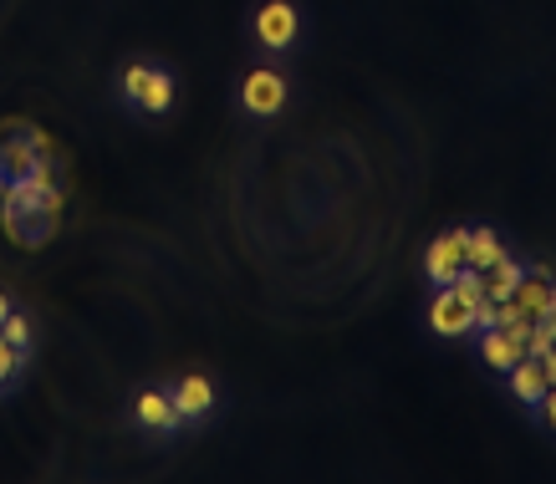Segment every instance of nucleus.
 <instances>
[{"instance_id":"nucleus-4","label":"nucleus","mask_w":556,"mask_h":484,"mask_svg":"<svg viewBox=\"0 0 556 484\" xmlns=\"http://www.w3.org/2000/svg\"><path fill=\"white\" fill-rule=\"evenodd\" d=\"M291 98H296V87L281 62H255L236 82V107L245 123H276L291 107Z\"/></svg>"},{"instance_id":"nucleus-5","label":"nucleus","mask_w":556,"mask_h":484,"mask_svg":"<svg viewBox=\"0 0 556 484\" xmlns=\"http://www.w3.org/2000/svg\"><path fill=\"white\" fill-rule=\"evenodd\" d=\"M128 423H134L149 444H174V438L185 434V418H179V408H174L164 383L138 387L134 398H128Z\"/></svg>"},{"instance_id":"nucleus-7","label":"nucleus","mask_w":556,"mask_h":484,"mask_svg":"<svg viewBox=\"0 0 556 484\" xmlns=\"http://www.w3.org/2000/svg\"><path fill=\"white\" fill-rule=\"evenodd\" d=\"M526 336H531V321H526V327H506V321H490V327H480V332H475L470 342H465V347H470L475 357H480V368L501 378V372H510V368H516V362L526 357V352H531V347H526Z\"/></svg>"},{"instance_id":"nucleus-12","label":"nucleus","mask_w":556,"mask_h":484,"mask_svg":"<svg viewBox=\"0 0 556 484\" xmlns=\"http://www.w3.org/2000/svg\"><path fill=\"white\" fill-rule=\"evenodd\" d=\"M526 260H531V255L510 251L506 260H495V266H490V270H480V276H475V281H480V296H485L490 306H495V301H506L510 291L521 285V270H526Z\"/></svg>"},{"instance_id":"nucleus-18","label":"nucleus","mask_w":556,"mask_h":484,"mask_svg":"<svg viewBox=\"0 0 556 484\" xmlns=\"http://www.w3.org/2000/svg\"><path fill=\"white\" fill-rule=\"evenodd\" d=\"M11 311H16V301H11V296H5V291H0V321L11 317Z\"/></svg>"},{"instance_id":"nucleus-3","label":"nucleus","mask_w":556,"mask_h":484,"mask_svg":"<svg viewBox=\"0 0 556 484\" xmlns=\"http://www.w3.org/2000/svg\"><path fill=\"white\" fill-rule=\"evenodd\" d=\"M113 92H118V107L134 117H169L174 102H179V77L159 62H123L118 77H113Z\"/></svg>"},{"instance_id":"nucleus-16","label":"nucleus","mask_w":556,"mask_h":484,"mask_svg":"<svg viewBox=\"0 0 556 484\" xmlns=\"http://www.w3.org/2000/svg\"><path fill=\"white\" fill-rule=\"evenodd\" d=\"M536 429H546V434L556 438V387H546V398H541V408H536Z\"/></svg>"},{"instance_id":"nucleus-2","label":"nucleus","mask_w":556,"mask_h":484,"mask_svg":"<svg viewBox=\"0 0 556 484\" xmlns=\"http://www.w3.org/2000/svg\"><path fill=\"white\" fill-rule=\"evenodd\" d=\"M495 321V306L480 296V281L475 270H465L455 285H434L429 291V306H424V327L439 336V342H470L480 327Z\"/></svg>"},{"instance_id":"nucleus-15","label":"nucleus","mask_w":556,"mask_h":484,"mask_svg":"<svg viewBox=\"0 0 556 484\" xmlns=\"http://www.w3.org/2000/svg\"><path fill=\"white\" fill-rule=\"evenodd\" d=\"M0 336H5V342H11V347L16 352H26V357H31V347H36V321L26 317V311H11V317L0 321Z\"/></svg>"},{"instance_id":"nucleus-6","label":"nucleus","mask_w":556,"mask_h":484,"mask_svg":"<svg viewBox=\"0 0 556 484\" xmlns=\"http://www.w3.org/2000/svg\"><path fill=\"white\" fill-rule=\"evenodd\" d=\"M424 285L434 291V285H455L465 270H470V219H459V225H444V230L429 240V251H424Z\"/></svg>"},{"instance_id":"nucleus-8","label":"nucleus","mask_w":556,"mask_h":484,"mask_svg":"<svg viewBox=\"0 0 556 484\" xmlns=\"http://www.w3.org/2000/svg\"><path fill=\"white\" fill-rule=\"evenodd\" d=\"M174 408L185 418V429H204L210 418H219V383L210 372H185V378H174L169 387Z\"/></svg>"},{"instance_id":"nucleus-1","label":"nucleus","mask_w":556,"mask_h":484,"mask_svg":"<svg viewBox=\"0 0 556 484\" xmlns=\"http://www.w3.org/2000/svg\"><path fill=\"white\" fill-rule=\"evenodd\" d=\"M245 41L266 62H296L312 41V16L302 0H255L245 11Z\"/></svg>"},{"instance_id":"nucleus-10","label":"nucleus","mask_w":556,"mask_h":484,"mask_svg":"<svg viewBox=\"0 0 556 484\" xmlns=\"http://www.w3.org/2000/svg\"><path fill=\"white\" fill-rule=\"evenodd\" d=\"M501 383H506V393L516 398V408H521V413L536 423V408H541V398H546V387H552V383H546V368H541V357H531V352H526L516 368L501 372Z\"/></svg>"},{"instance_id":"nucleus-13","label":"nucleus","mask_w":556,"mask_h":484,"mask_svg":"<svg viewBox=\"0 0 556 484\" xmlns=\"http://www.w3.org/2000/svg\"><path fill=\"white\" fill-rule=\"evenodd\" d=\"M41 158V138H0V168H5V179H21V174H31V164Z\"/></svg>"},{"instance_id":"nucleus-17","label":"nucleus","mask_w":556,"mask_h":484,"mask_svg":"<svg viewBox=\"0 0 556 484\" xmlns=\"http://www.w3.org/2000/svg\"><path fill=\"white\" fill-rule=\"evenodd\" d=\"M541 368H546V383H552V387H556V347H552V352H546V357H541Z\"/></svg>"},{"instance_id":"nucleus-11","label":"nucleus","mask_w":556,"mask_h":484,"mask_svg":"<svg viewBox=\"0 0 556 484\" xmlns=\"http://www.w3.org/2000/svg\"><path fill=\"white\" fill-rule=\"evenodd\" d=\"M516 251V240H510L506 225H490V219H470V270H490L495 260H506Z\"/></svg>"},{"instance_id":"nucleus-9","label":"nucleus","mask_w":556,"mask_h":484,"mask_svg":"<svg viewBox=\"0 0 556 484\" xmlns=\"http://www.w3.org/2000/svg\"><path fill=\"white\" fill-rule=\"evenodd\" d=\"M510 301H516L531 321H536V317H556V270L546 266V260H526L521 285L510 291Z\"/></svg>"},{"instance_id":"nucleus-14","label":"nucleus","mask_w":556,"mask_h":484,"mask_svg":"<svg viewBox=\"0 0 556 484\" xmlns=\"http://www.w3.org/2000/svg\"><path fill=\"white\" fill-rule=\"evenodd\" d=\"M26 362H31V357H26V352H16L11 342H5V336H0V398L21 387V378H26Z\"/></svg>"}]
</instances>
